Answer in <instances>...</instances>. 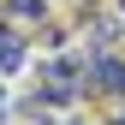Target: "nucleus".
<instances>
[{"label": "nucleus", "instance_id": "1", "mask_svg": "<svg viewBox=\"0 0 125 125\" xmlns=\"http://www.w3.org/2000/svg\"><path fill=\"white\" fill-rule=\"evenodd\" d=\"M83 83H95L101 95H125V54H89L83 60Z\"/></svg>", "mask_w": 125, "mask_h": 125}, {"label": "nucleus", "instance_id": "2", "mask_svg": "<svg viewBox=\"0 0 125 125\" xmlns=\"http://www.w3.org/2000/svg\"><path fill=\"white\" fill-rule=\"evenodd\" d=\"M24 66V36H18V24H6L0 18V77L6 72H18Z\"/></svg>", "mask_w": 125, "mask_h": 125}, {"label": "nucleus", "instance_id": "3", "mask_svg": "<svg viewBox=\"0 0 125 125\" xmlns=\"http://www.w3.org/2000/svg\"><path fill=\"white\" fill-rule=\"evenodd\" d=\"M0 12H6V24H42L48 0H0Z\"/></svg>", "mask_w": 125, "mask_h": 125}, {"label": "nucleus", "instance_id": "4", "mask_svg": "<svg viewBox=\"0 0 125 125\" xmlns=\"http://www.w3.org/2000/svg\"><path fill=\"white\" fill-rule=\"evenodd\" d=\"M119 6H125V0H119Z\"/></svg>", "mask_w": 125, "mask_h": 125}]
</instances>
